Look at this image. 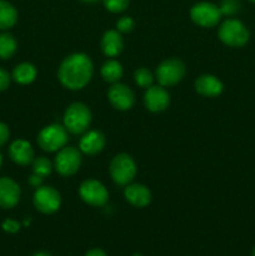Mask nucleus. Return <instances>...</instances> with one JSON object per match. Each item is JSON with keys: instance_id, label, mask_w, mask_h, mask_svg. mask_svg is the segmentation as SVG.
I'll list each match as a JSON object with an SVG mask.
<instances>
[{"instance_id": "obj_7", "label": "nucleus", "mask_w": 255, "mask_h": 256, "mask_svg": "<svg viewBox=\"0 0 255 256\" xmlns=\"http://www.w3.org/2000/svg\"><path fill=\"white\" fill-rule=\"evenodd\" d=\"M222 10L212 2H202L195 4L190 10V18L202 28H214L222 20Z\"/></svg>"}, {"instance_id": "obj_26", "label": "nucleus", "mask_w": 255, "mask_h": 256, "mask_svg": "<svg viewBox=\"0 0 255 256\" xmlns=\"http://www.w3.org/2000/svg\"><path fill=\"white\" fill-rule=\"evenodd\" d=\"M239 0H222L220 10L222 15H234L239 12Z\"/></svg>"}, {"instance_id": "obj_17", "label": "nucleus", "mask_w": 255, "mask_h": 256, "mask_svg": "<svg viewBox=\"0 0 255 256\" xmlns=\"http://www.w3.org/2000/svg\"><path fill=\"white\" fill-rule=\"evenodd\" d=\"M105 144H106V140H105L104 134L100 132H96V130H92V132H89L82 138L79 148L84 154L94 156V155L102 152V149L105 148Z\"/></svg>"}, {"instance_id": "obj_33", "label": "nucleus", "mask_w": 255, "mask_h": 256, "mask_svg": "<svg viewBox=\"0 0 255 256\" xmlns=\"http://www.w3.org/2000/svg\"><path fill=\"white\" fill-rule=\"evenodd\" d=\"M32 256H52V255H50L49 252H36V254H35V255H32Z\"/></svg>"}, {"instance_id": "obj_5", "label": "nucleus", "mask_w": 255, "mask_h": 256, "mask_svg": "<svg viewBox=\"0 0 255 256\" xmlns=\"http://www.w3.org/2000/svg\"><path fill=\"white\" fill-rule=\"evenodd\" d=\"M68 142V130L59 124H52L44 128L39 132L38 144L44 152H55L65 148Z\"/></svg>"}, {"instance_id": "obj_28", "label": "nucleus", "mask_w": 255, "mask_h": 256, "mask_svg": "<svg viewBox=\"0 0 255 256\" xmlns=\"http://www.w3.org/2000/svg\"><path fill=\"white\" fill-rule=\"evenodd\" d=\"M10 80H12V78H10L9 72L2 69V68H0V92L9 88Z\"/></svg>"}, {"instance_id": "obj_13", "label": "nucleus", "mask_w": 255, "mask_h": 256, "mask_svg": "<svg viewBox=\"0 0 255 256\" xmlns=\"http://www.w3.org/2000/svg\"><path fill=\"white\" fill-rule=\"evenodd\" d=\"M22 196L20 186L10 178L0 179V208L12 209L18 205Z\"/></svg>"}, {"instance_id": "obj_3", "label": "nucleus", "mask_w": 255, "mask_h": 256, "mask_svg": "<svg viewBox=\"0 0 255 256\" xmlns=\"http://www.w3.org/2000/svg\"><path fill=\"white\" fill-rule=\"evenodd\" d=\"M249 30L240 20L228 19L219 28V39L230 48H242L249 42Z\"/></svg>"}, {"instance_id": "obj_27", "label": "nucleus", "mask_w": 255, "mask_h": 256, "mask_svg": "<svg viewBox=\"0 0 255 256\" xmlns=\"http://www.w3.org/2000/svg\"><path fill=\"white\" fill-rule=\"evenodd\" d=\"M116 28L119 32H125V34H128V32H132V29L135 28V22L129 16L120 18L116 22Z\"/></svg>"}, {"instance_id": "obj_23", "label": "nucleus", "mask_w": 255, "mask_h": 256, "mask_svg": "<svg viewBox=\"0 0 255 256\" xmlns=\"http://www.w3.org/2000/svg\"><path fill=\"white\" fill-rule=\"evenodd\" d=\"M52 168L54 166H52V162L48 158L40 156L38 159H34V162H32V172H34V174L39 175L42 178L52 174Z\"/></svg>"}, {"instance_id": "obj_32", "label": "nucleus", "mask_w": 255, "mask_h": 256, "mask_svg": "<svg viewBox=\"0 0 255 256\" xmlns=\"http://www.w3.org/2000/svg\"><path fill=\"white\" fill-rule=\"evenodd\" d=\"M85 256H106V254L102 249H92L85 254Z\"/></svg>"}, {"instance_id": "obj_10", "label": "nucleus", "mask_w": 255, "mask_h": 256, "mask_svg": "<svg viewBox=\"0 0 255 256\" xmlns=\"http://www.w3.org/2000/svg\"><path fill=\"white\" fill-rule=\"evenodd\" d=\"M80 198L82 202L94 208H102L109 200V192L106 188L98 180H86L80 185Z\"/></svg>"}, {"instance_id": "obj_2", "label": "nucleus", "mask_w": 255, "mask_h": 256, "mask_svg": "<svg viewBox=\"0 0 255 256\" xmlns=\"http://www.w3.org/2000/svg\"><path fill=\"white\" fill-rule=\"evenodd\" d=\"M92 115L89 108L82 102H74L64 114V126L70 134L82 135L89 129Z\"/></svg>"}, {"instance_id": "obj_31", "label": "nucleus", "mask_w": 255, "mask_h": 256, "mask_svg": "<svg viewBox=\"0 0 255 256\" xmlns=\"http://www.w3.org/2000/svg\"><path fill=\"white\" fill-rule=\"evenodd\" d=\"M42 179H44V178L39 176V175H36V174H32V178L29 179V182H30V185H32V186L40 188V186H42Z\"/></svg>"}, {"instance_id": "obj_8", "label": "nucleus", "mask_w": 255, "mask_h": 256, "mask_svg": "<svg viewBox=\"0 0 255 256\" xmlns=\"http://www.w3.org/2000/svg\"><path fill=\"white\" fill-rule=\"evenodd\" d=\"M82 165V154L75 148H62L55 158L54 168L62 176L76 174Z\"/></svg>"}, {"instance_id": "obj_36", "label": "nucleus", "mask_w": 255, "mask_h": 256, "mask_svg": "<svg viewBox=\"0 0 255 256\" xmlns=\"http://www.w3.org/2000/svg\"><path fill=\"white\" fill-rule=\"evenodd\" d=\"M252 256H255V248H254V250H252Z\"/></svg>"}, {"instance_id": "obj_1", "label": "nucleus", "mask_w": 255, "mask_h": 256, "mask_svg": "<svg viewBox=\"0 0 255 256\" xmlns=\"http://www.w3.org/2000/svg\"><path fill=\"white\" fill-rule=\"evenodd\" d=\"M94 74V65L88 55L76 52L62 60L58 72L59 82L69 90H82L86 86Z\"/></svg>"}, {"instance_id": "obj_14", "label": "nucleus", "mask_w": 255, "mask_h": 256, "mask_svg": "<svg viewBox=\"0 0 255 256\" xmlns=\"http://www.w3.org/2000/svg\"><path fill=\"white\" fill-rule=\"evenodd\" d=\"M195 90L198 94L205 98H218L224 90V84L216 76L210 74L202 75L195 82Z\"/></svg>"}, {"instance_id": "obj_35", "label": "nucleus", "mask_w": 255, "mask_h": 256, "mask_svg": "<svg viewBox=\"0 0 255 256\" xmlns=\"http://www.w3.org/2000/svg\"><path fill=\"white\" fill-rule=\"evenodd\" d=\"M2 154H0V168H2Z\"/></svg>"}, {"instance_id": "obj_11", "label": "nucleus", "mask_w": 255, "mask_h": 256, "mask_svg": "<svg viewBox=\"0 0 255 256\" xmlns=\"http://www.w3.org/2000/svg\"><path fill=\"white\" fill-rule=\"evenodd\" d=\"M110 104L112 108L120 112H126L130 110L135 104V95L129 86L124 84L115 82L108 92Z\"/></svg>"}, {"instance_id": "obj_34", "label": "nucleus", "mask_w": 255, "mask_h": 256, "mask_svg": "<svg viewBox=\"0 0 255 256\" xmlns=\"http://www.w3.org/2000/svg\"><path fill=\"white\" fill-rule=\"evenodd\" d=\"M82 2H89V4H92V2H99V0H82Z\"/></svg>"}, {"instance_id": "obj_25", "label": "nucleus", "mask_w": 255, "mask_h": 256, "mask_svg": "<svg viewBox=\"0 0 255 256\" xmlns=\"http://www.w3.org/2000/svg\"><path fill=\"white\" fill-rule=\"evenodd\" d=\"M102 2H104L106 10L118 14V12H122L128 9L130 0H102Z\"/></svg>"}, {"instance_id": "obj_15", "label": "nucleus", "mask_w": 255, "mask_h": 256, "mask_svg": "<svg viewBox=\"0 0 255 256\" xmlns=\"http://www.w3.org/2000/svg\"><path fill=\"white\" fill-rule=\"evenodd\" d=\"M9 156L15 164L26 166L34 162V149L30 142L25 140H16L10 145Z\"/></svg>"}, {"instance_id": "obj_30", "label": "nucleus", "mask_w": 255, "mask_h": 256, "mask_svg": "<svg viewBox=\"0 0 255 256\" xmlns=\"http://www.w3.org/2000/svg\"><path fill=\"white\" fill-rule=\"evenodd\" d=\"M9 138H10L9 128H8V125L4 124V122H0V146L6 144Z\"/></svg>"}, {"instance_id": "obj_6", "label": "nucleus", "mask_w": 255, "mask_h": 256, "mask_svg": "<svg viewBox=\"0 0 255 256\" xmlns=\"http://www.w3.org/2000/svg\"><path fill=\"white\" fill-rule=\"evenodd\" d=\"M186 68L179 59H168L162 62L156 69V79L162 86H174L179 84L185 76Z\"/></svg>"}, {"instance_id": "obj_29", "label": "nucleus", "mask_w": 255, "mask_h": 256, "mask_svg": "<svg viewBox=\"0 0 255 256\" xmlns=\"http://www.w3.org/2000/svg\"><path fill=\"white\" fill-rule=\"evenodd\" d=\"M2 229H4V232H10V234H15V232H19L20 224L18 222H15V220L8 219L2 224Z\"/></svg>"}, {"instance_id": "obj_19", "label": "nucleus", "mask_w": 255, "mask_h": 256, "mask_svg": "<svg viewBox=\"0 0 255 256\" xmlns=\"http://www.w3.org/2000/svg\"><path fill=\"white\" fill-rule=\"evenodd\" d=\"M38 75L36 68L30 62H22L19 64L12 72V79L22 85L32 84Z\"/></svg>"}, {"instance_id": "obj_4", "label": "nucleus", "mask_w": 255, "mask_h": 256, "mask_svg": "<svg viewBox=\"0 0 255 256\" xmlns=\"http://www.w3.org/2000/svg\"><path fill=\"white\" fill-rule=\"evenodd\" d=\"M138 168L134 159L128 154H119L110 162V175L115 184L128 186L134 180Z\"/></svg>"}, {"instance_id": "obj_24", "label": "nucleus", "mask_w": 255, "mask_h": 256, "mask_svg": "<svg viewBox=\"0 0 255 256\" xmlns=\"http://www.w3.org/2000/svg\"><path fill=\"white\" fill-rule=\"evenodd\" d=\"M134 78L138 86L142 88V89H148V88L152 86V82H154V75L146 68H140V69H138L135 72Z\"/></svg>"}, {"instance_id": "obj_16", "label": "nucleus", "mask_w": 255, "mask_h": 256, "mask_svg": "<svg viewBox=\"0 0 255 256\" xmlns=\"http://www.w3.org/2000/svg\"><path fill=\"white\" fill-rule=\"evenodd\" d=\"M125 199L135 208L148 206L152 202V192L145 185L132 184L125 188Z\"/></svg>"}, {"instance_id": "obj_18", "label": "nucleus", "mask_w": 255, "mask_h": 256, "mask_svg": "<svg viewBox=\"0 0 255 256\" xmlns=\"http://www.w3.org/2000/svg\"><path fill=\"white\" fill-rule=\"evenodd\" d=\"M124 49V39L118 30H109L102 39V52L105 56L115 58L122 54Z\"/></svg>"}, {"instance_id": "obj_20", "label": "nucleus", "mask_w": 255, "mask_h": 256, "mask_svg": "<svg viewBox=\"0 0 255 256\" xmlns=\"http://www.w3.org/2000/svg\"><path fill=\"white\" fill-rule=\"evenodd\" d=\"M18 22V12L10 2L0 0V30H8Z\"/></svg>"}, {"instance_id": "obj_21", "label": "nucleus", "mask_w": 255, "mask_h": 256, "mask_svg": "<svg viewBox=\"0 0 255 256\" xmlns=\"http://www.w3.org/2000/svg\"><path fill=\"white\" fill-rule=\"evenodd\" d=\"M124 74L122 65L116 60H108L102 68V79L110 84H115L119 82Z\"/></svg>"}, {"instance_id": "obj_37", "label": "nucleus", "mask_w": 255, "mask_h": 256, "mask_svg": "<svg viewBox=\"0 0 255 256\" xmlns=\"http://www.w3.org/2000/svg\"><path fill=\"white\" fill-rule=\"evenodd\" d=\"M249 2H254V4H255V0H249Z\"/></svg>"}, {"instance_id": "obj_12", "label": "nucleus", "mask_w": 255, "mask_h": 256, "mask_svg": "<svg viewBox=\"0 0 255 256\" xmlns=\"http://www.w3.org/2000/svg\"><path fill=\"white\" fill-rule=\"evenodd\" d=\"M145 106L152 112H162L168 109L170 104V95L164 86H150L144 95Z\"/></svg>"}, {"instance_id": "obj_22", "label": "nucleus", "mask_w": 255, "mask_h": 256, "mask_svg": "<svg viewBox=\"0 0 255 256\" xmlns=\"http://www.w3.org/2000/svg\"><path fill=\"white\" fill-rule=\"evenodd\" d=\"M18 50V42L12 34H0V59L8 60L14 56Z\"/></svg>"}, {"instance_id": "obj_9", "label": "nucleus", "mask_w": 255, "mask_h": 256, "mask_svg": "<svg viewBox=\"0 0 255 256\" xmlns=\"http://www.w3.org/2000/svg\"><path fill=\"white\" fill-rule=\"evenodd\" d=\"M62 196L52 186L38 188L34 194V206L38 212L45 215H52L60 209Z\"/></svg>"}]
</instances>
